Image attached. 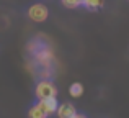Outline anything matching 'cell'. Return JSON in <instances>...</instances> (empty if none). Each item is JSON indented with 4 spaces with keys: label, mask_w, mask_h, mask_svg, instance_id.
Masks as SVG:
<instances>
[{
    "label": "cell",
    "mask_w": 129,
    "mask_h": 118,
    "mask_svg": "<svg viewBox=\"0 0 129 118\" xmlns=\"http://www.w3.org/2000/svg\"><path fill=\"white\" fill-rule=\"evenodd\" d=\"M35 95L36 100H46L57 97V87L51 79H41L35 87Z\"/></svg>",
    "instance_id": "cell-1"
},
{
    "label": "cell",
    "mask_w": 129,
    "mask_h": 118,
    "mask_svg": "<svg viewBox=\"0 0 129 118\" xmlns=\"http://www.w3.org/2000/svg\"><path fill=\"white\" fill-rule=\"evenodd\" d=\"M49 16V10L44 3H33L28 8V18L35 23H43Z\"/></svg>",
    "instance_id": "cell-2"
},
{
    "label": "cell",
    "mask_w": 129,
    "mask_h": 118,
    "mask_svg": "<svg viewBox=\"0 0 129 118\" xmlns=\"http://www.w3.org/2000/svg\"><path fill=\"white\" fill-rule=\"evenodd\" d=\"M36 103H38V107L41 108V112H43L46 116L56 115L57 107H59V102H57L56 97H54V99H46V100H38Z\"/></svg>",
    "instance_id": "cell-3"
},
{
    "label": "cell",
    "mask_w": 129,
    "mask_h": 118,
    "mask_svg": "<svg viewBox=\"0 0 129 118\" xmlns=\"http://www.w3.org/2000/svg\"><path fill=\"white\" fill-rule=\"evenodd\" d=\"M36 59H38V62L41 64L44 69H51V61L54 59V54L49 48H44V49L41 48L36 53Z\"/></svg>",
    "instance_id": "cell-4"
},
{
    "label": "cell",
    "mask_w": 129,
    "mask_h": 118,
    "mask_svg": "<svg viewBox=\"0 0 129 118\" xmlns=\"http://www.w3.org/2000/svg\"><path fill=\"white\" fill-rule=\"evenodd\" d=\"M77 113L75 107L72 105V103H59V107H57V112H56V116L57 118H72L74 115Z\"/></svg>",
    "instance_id": "cell-5"
},
{
    "label": "cell",
    "mask_w": 129,
    "mask_h": 118,
    "mask_svg": "<svg viewBox=\"0 0 129 118\" xmlns=\"http://www.w3.org/2000/svg\"><path fill=\"white\" fill-rule=\"evenodd\" d=\"M69 93L72 97H75V99H77V97H80L83 93V85L80 82H74L72 85L69 87Z\"/></svg>",
    "instance_id": "cell-6"
},
{
    "label": "cell",
    "mask_w": 129,
    "mask_h": 118,
    "mask_svg": "<svg viewBox=\"0 0 129 118\" xmlns=\"http://www.w3.org/2000/svg\"><path fill=\"white\" fill-rule=\"evenodd\" d=\"M105 5V0H83V7L88 10H98Z\"/></svg>",
    "instance_id": "cell-7"
},
{
    "label": "cell",
    "mask_w": 129,
    "mask_h": 118,
    "mask_svg": "<svg viewBox=\"0 0 129 118\" xmlns=\"http://www.w3.org/2000/svg\"><path fill=\"white\" fill-rule=\"evenodd\" d=\"M28 118H47V116L41 112V108L38 107V103H35V105L28 110Z\"/></svg>",
    "instance_id": "cell-8"
},
{
    "label": "cell",
    "mask_w": 129,
    "mask_h": 118,
    "mask_svg": "<svg viewBox=\"0 0 129 118\" xmlns=\"http://www.w3.org/2000/svg\"><path fill=\"white\" fill-rule=\"evenodd\" d=\"M60 2L66 8H77V7L83 5V0H60Z\"/></svg>",
    "instance_id": "cell-9"
},
{
    "label": "cell",
    "mask_w": 129,
    "mask_h": 118,
    "mask_svg": "<svg viewBox=\"0 0 129 118\" xmlns=\"http://www.w3.org/2000/svg\"><path fill=\"white\" fill-rule=\"evenodd\" d=\"M72 118H87L85 115H82V113H75V115H74Z\"/></svg>",
    "instance_id": "cell-10"
}]
</instances>
